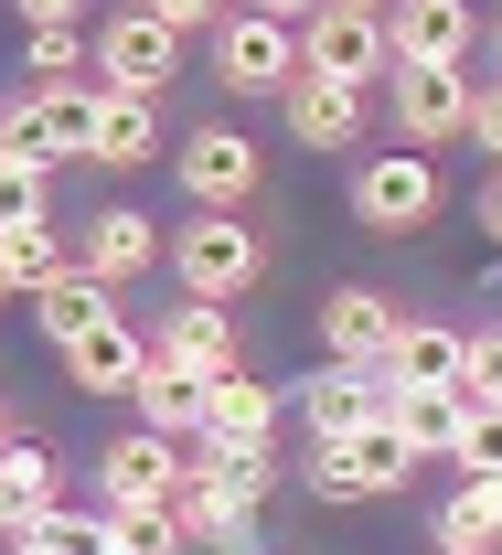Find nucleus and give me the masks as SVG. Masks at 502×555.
Here are the masks:
<instances>
[{"label":"nucleus","mask_w":502,"mask_h":555,"mask_svg":"<svg viewBox=\"0 0 502 555\" xmlns=\"http://www.w3.org/2000/svg\"><path fill=\"white\" fill-rule=\"evenodd\" d=\"M374 406H396V385L385 374H353V363H332V374H310L299 385V416H310V449H343Z\"/></svg>","instance_id":"15"},{"label":"nucleus","mask_w":502,"mask_h":555,"mask_svg":"<svg viewBox=\"0 0 502 555\" xmlns=\"http://www.w3.org/2000/svg\"><path fill=\"white\" fill-rule=\"evenodd\" d=\"M502 545V481H460L438 502V555H492Z\"/></svg>","instance_id":"24"},{"label":"nucleus","mask_w":502,"mask_h":555,"mask_svg":"<svg viewBox=\"0 0 502 555\" xmlns=\"http://www.w3.org/2000/svg\"><path fill=\"white\" fill-rule=\"evenodd\" d=\"M0 299H11V278H0Z\"/></svg>","instance_id":"42"},{"label":"nucleus","mask_w":502,"mask_h":555,"mask_svg":"<svg viewBox=\"0 0 502 555\" xmlns=\"http://www.w3.org/2000/svg\"><path fill=\"white\" fill-rule=\"evenodd\" d=\"M385 43H396V65H460L481 43V11L471 0H396L385 11Z\"/></svg>","instance_id":"11"},{"label":"nucleus","mask_w":502,"mask_h":555,"mask_svg":"<svg viewBox=\"0 0 502 555\" xmlns=\"http://www.w3.org/2000/svg\"><path fill=\"white\" fill-rule=\"evenodd\" d=\"M0 491H11L22 524L65 513V470H54V449H43V438H11V449H0Z\"/></svg>","instance_id":"25"},{"label":"nucleus","mask_w":502,"mask_h":555,"mask_svg":"<svg viewBox=\"0 0 502 555\" xmlns=\"http://www.w3.org/2000/svg\"><path fill=\"white\" fill-rule=\"evenodd\" d=\"M471 139L502 160V86H481V96H471Z\"/></svg>","instance_id":"35"},{"label":"nucleus","mask_w":502,"mask_h":555,"mask_svg":"<svg viewBox=\"0 0 502 555\" xmlns=\"http://www.w3.org/2000/svg\"><path fill=\"white\" fill-rule=\"evenodd\" d=\"M492 43H502V22H492Z\"/></svg>","instance_id":"43"},{"label":"nucleus","mask_w":502,"mask_h":555,"mask_svg":"<svg viewBox=\"0 0 502 555\" xmlns=\"http://www.w3.org/2000/svg\"><path fill=\"white\" fill-rule=\"evenodd\" d=\"M65 268H75V246L54 224H0V278H11V299H43Z\"/></svg>","instance_id":"22"},{"label":"nucleus","mask_w":502,"mask_h":555,"mask_svg":"<svg viewBox=\"0 0 502 555\" xmlns=\"http://www.w3.org/2000/svg\"><path fill=\"white\" fill-rule=\"evenodd\" d=\"M171 278H182V299H246L257 278H268V235L246 224V214H182L171 224Z\"/></svg>","instance_id":"1"},{"label":"nucleus","mask_w":502,"mask_h":555,"mask_svg":"<svg viewBox=\"0 0 502 555\" xmlns=\"http://www.w3.org/2000/svg\"><path fill=\"white\" fill-rule=\"evenodd\" d=\"M11 11H22L33 33H54V22H75V11H86V0H11Z\"/></svg>","instance_id":"36"},{"label":"nucleus","mask_w":502,"mask_h":555,"mask_svg":"<svg viewBox=\"0 0 502 555\" xmlns=\"http://www.w3.org/2000/svg\"><path fill=\"white\" fill-rule=\"evenodd\" d=\"M86 160H96V171H150V160H171V139H160V96H107V86H96Z\"/></svg>","instance_id":"12"},{"label":"nucleus","mask_w":502,"mask_h":555,"mask_svg":"<svg viewBox=\"0 0 502 555\" xmlns=\"http://www.w3.org/2000/svg\"><path fill=\"white\" fill-rule=\"evenodd\" d=\"M310 491H321V502H363V481H353L343 449H310Z\"/></svg>","instance_id":"33"},{"label":"nucleus","mask_w":502,"mask_h":555,"mask_svg":"<svg viewBox=\"0 0 502 555\" xmlns=\"http://www.w3.org/2000/svg\"><path fill=\"white\" fill-rule=\"evenodd\" d=\"M343 460H353L363 502H374V491H396V481H417V449H407V427H396V406H374V416H363L353 438H343Z\"/></svg>","instance_id":"21"},{"label":"nucleus","mask_w":502,"mask_h":555,"mask_svg":"<svg viewBox=\"0 0 502 555\" xmlns=\"http://www.w3.org/2000/svg\"><path fill=\"white\" fill-rule=\"evenodd\" d=\"M11 438H22V427H11V396H0V449H11Z\"/></svg>","instance_id":"41"},{"label":"nucleus","mask_w":502,"mask_h":555,"mask_svg":"<svg viewBox=\"0 0 502 555\" xmlns=\"http://www.w3.org/2000/svg\"><path fill=\"white\" fill-rule=\"evenodd\" d=\"M150 352H160L171 374H193V385H215L224 363H246V352H235V321H224L215 299H182V310H160Z\"/></svg>","instance_id":"13"},{"label":"nucleus","mask_w":502,"mask_h":555,"mask_svg":"<svg viewBox=\"0 0 502 555\" xmlns=\"http://www.w3.org/2000/svg\"><path fill=\"white\" fill-rule=\"evenodd\" d=\"M471 65H396L385 75V107H396V139H417L438 160V139H471Z\"/></svg>","instance_id":"6"},{"label":"nucleus","mask_w":502,"mask_h":555,"mask_svg":"<svg viewBox=\"0 0 502 555\" xmlns=\"http://www.w3.org/2000/svg\"><path fill=\"white\" fill-rule=\"evenodd\" d=\"M171 75H182V33H171L150 0H129V11L96 22V86H107V96H160Z\"/></svg>","instance_id":"3"},{"label":"nucleus","mask_w":502,"mask_h":555,"mask_svg":"<svg viewBox=\"0 0 502 555\" xmlns=\"http://www.w3.org/2000/svg\"><path fill=\"white\" fill-rule=\"evenodd\" d=\"M129 396H140V427H160V438H204V385H193V374H171L160 352L140 363V385H129Z\"/></svg>","instance_id":"23"},{"label":"nucleus","mask_w":502,"mask_h":555,"mask_svg":"<svg viewBox=\"0 0 502 555\" xmlns=\"http://www.w3.org/2000/svg\"><path fill=\"white\" fill-rule=\"evenodd\" d=\"M396 321H407V310H396L385 288H353V278H343V288L321 299V352H332V363H353V374H374L385 343H396Z\"/></svg>","instance_id":"10"},{"label":"nucleus","mask_w":502,"mask_h":555,"mask_svg":"<svg viewBox=\"0 0 502 555\" xmlns=\"http://www.w3.org/2000/svg\"><path fill=\"white\" fill-rule=\"evenodd\" d=\"M204 438L215 449H268L279 438V385H257L246 363H224L215 385H204Z\"/></svg>","instance_id":"16"},{"label":"nucleus","mask_w":502,"mask_h":555,"mask_svg":"<svg viewBox=\"0 0 502 555\" xmlns=\"http://www.w3.org/2000/svg\"><path fill=\"white\" fill-rule=\"evenodd\" d=\"M449 460H460V481H502V406L460 416V449H449Z\"/></svg>","instance_id":"30"},{"label":"nucleus","mask_w":502,"mask_h":555,"mask_svg":"<svg viewBox=\"0 0 502 555\" xmlns=\"http://www.w3.org/2000/svg\"><path fill=\"white\" fill-rule=\"evenodd\" d=\"M86 129H96V86H33V96H11L0 107V150H22V160H86Z\"/></svg>","instance_id":"7"},{"label":"nucleus","mask_w":502,"mask_h":555,"mask_svg":"<svg viewBox=\"0 0 502 555\" xmlns=\"http://www.w3.org/2000/svg\"><path fill=\"white\" fill-rule=\"evenodd\" d=\"M0 224H54V171L0 150Z\"/></svg>","instance_id":"29"},{"label":"nucleus","mask_w":502,"mask_h":555,"mask_svg":"<svg viewBox=\"0 0 502 555\" xmlns=\"http://www.w3.org/2000/svg\"><path fill=\"white\" fill-rule=\"evenodd\" d=\"M11 534H22V513H11V491H0V545H11Z\"/></svg>","instance_id":"39"},{"label":"nucleus","mask_w":502,"mask_h":555,"mask_svg":"<svg viewBox=\"0 0 502 555\" xmlns=\"http://www.w3.org/2000/svg\"><path fill=\"white\" fill-rule=\"evenodd\" d=\"M75 65H86L75 22H54V33H33V75H43V86H75Z\"/></svg>","instance_id":"31"},{"label":"nucleus","mask_w":502,"mask_h":555,"mask_svg":"<svg viewBox=\"0 0 502 555\" xmlns=\"http://www.w3.org/2000/svg\"><path fill=\"white\" fill-rule=\"evenodd\" d=\"M96 481H107V502H171V491H182V460H171L160 427H129V438H107Z\"/></svg>","instance_id":"19"},{"label":"nucleus","mask_w":502,"mask_h":555,"mask_svg":"<svg viewBox=\"0 0 502 555\" xmlns=\"http://www.w3.org/2000/svg\"><path fill=\"white\" fill-rule=\"evenodd\" d=\"M396 396H428V385H460L471 374V332H449V321H396V343L374 363Z\"/></svg>","instance_id":"14"},{"label":"nucleus","mask_w":502,"mask_h":555,"mask_svg":"<svg viewBox=\"0 0 502 555\" xmlns=\"http://www.w3.org/2000/svg\"><path fill=\"white\" fill-rule=\"evenodd\" d=\"M438 214V160L428 150H374L353 171V224L363 235H417Z\"/></svg>","instance_id":"5"},{"label":"nucleus","mask_w":502,"mask_h":555,"mask_svg":"<svg viewBox=\"0 0 502 555\" xmlns=\"http://www.w3.org/2000/svg\"><path fill=\"white\" fill-rule=\"evenodd\" d=\"M171 171H182L193 214H246L257 193H268V150L235 129V118H204L193 139H171Z\"/></svg>","instance_id":"2"},{"label":"nucleus","mask_w":502,"mask_h":555,"mask_svg":"<svg viewBox=\"0 0 502 555\" xmlns=\"http://www.w3.org/2000/svg\"><path fill=\"white\" fill-rule=\"evenodd\" d=\"M140 363H150V343L129 332V310L65 343V374H75V396H129V385H140Z\"/></svg>","instance_id":"17"},{"label":"nucleus","mask_w":502,"mask_h":555,"mask_svg":"<svg viewBox=\"0 0 502 555\" xmlns=\"http://www.w3.org/2000/svg\"><path fill=\"white\" fill-rule=\"evenodd\" d=\"M96 321H118V288H96L86 268H65L54 288H43V299H33V332H43L54 352H65L75 332H96Z\"/></svg>","instance_id":"20"},{"label":"nucleus","mask_w":502,"mask_h":555,"mask_svg":"<svg viewBox=\"0 0 502 555\" xmlns=\"http://www.w3.org/2000/svg\"><path fill=\"white\" fill-rule=\"evenodd\" d=\"M460 416H471V385H428V396H396V427L417 460H449L460 449Z\"/></svg>","instance_id":"26"},{"label":"nucleus","mask_w":502,"mask_h":555,"mask_svg":"<svg viewBox=\"0 0 502 555\" xmlns=\"http://www.w3.org/2000/svg\"><path fill=\"white\" fill-rule=\"evenodd\" d=\"M471 224H481V235H492V246H502V171H492V182H481V204H471Z\"/></svg>","instance_id":"37"},{"label":"nucleus","mask_w":502,"mask_h":555,"mask_svg":"<svg viewBox=\"0 0 502 555\" xmlns=\"http://www.w3.org/2000/svg\"><path fill=\"white\" fill-rule=\"evenodd\" d=\"M299 75H343V86H374L396 75V43H385V11H310L299 22Z\"/></svg>","instance_id":"8"},{"label":"nucleus","mask_w":502,"mask_h":555,"mask_svg":"<svg viewBox=\"0 0 502 555\" xmlns=\"http://www.w3.org/2000/svg\"><path fill=\"white\" fill-rule=\"evenodd\" d=\"M107 555H182V513L171 502H107Z\"/></svg>","instance_id":"27"},{"label":"nucleus","mask_w":502,"mask_h":555,"mask_svg":"<svg viewBox=\"0 0 502 555\" xmlns=\"http://www.w3.org/2000/svg\"><path fill=\"white\" fill-rule=\"evenodd\" d=\"M11 555H107V513H43V524H22L11 534Z\"/></svg>","instance_id":"28"},{"label":"nucleus","mask_w":502,"mask_h":555,"mask_svg":"<svg viewBox=\"0 0 502 555\" xmlns=\"http://www.w3.org/2000/svg\"><path fill=\"white\" fill-rule=\"evenodd\" d=\"M471 406H502V332H471Z\"/></svg>","instance_id":"32"},{"label":"nucleus","mask_w":502,"mask_h":555,"mask_svg":"<svg viewBox=\"0 0 502 555\" xmlns=\"http://www.w3.org/2000/svg\"><path fill=\"white\" fill-rule=\"evenodd\" d=\"M246 11H268V22H310L321 0H246Z\"/></svg>","instance_id":"38"},{"label":"nucleus","mask_w":502,"mask_h":555,"mask_svg":"<svg viewBox=\"0 0 502 555\" xmlns=\"http://www.w3.org/2000/svg\"><path fill=\"white\" fill-rule=\"evenodd\" d=\"M279 107H288V139H299V150H343V139H363V86H343V75H299Z\"/></svg>","instance_id":"18"},{"label":"nucleus","mask_w":502,"mask_h":555,"mask_svg":"<svg viewBox=\"0 0 502 555\" xmlns=\"http://www.w3.org/2000/svg\"><path fill=\"white\" fill-rule=\"evenodd\" d=\"M332 11H396V0H332Z\"/></svg>","instance_id":"40"},{"label":"nucleus","mask_w":502,"mask_h":555,"mask_svg":"<svg viewBox=\"0 0 502 555\" xmlns=\"http://www.w3.org/2000/svg\"><path fill=\"white\" fill-rule=\"evenodd\" d=\"M160 257H171L160 214H140V204H107V214H86V246H75V268L96 278V288H129V278H150Z\"/></svg>","instance_id":"9"},{"label":"nucleus","mask_w":502,"mask_h":555,"mask_svg":"<svg viewBox=\"0 0 502 555\" xmlns=\"http://www.w3.org/2000/svg\"><path fill=\"white\" fill-rule=\"evenodd\" d=\"M215 86L224 96H288V86H299V33L235 0L215 22Z\"/></svg>","instance_id":"4"},{"label":"nucleus","mask_w":502,"mask_h":555,"mask_svg":"<svg viewBox=\"0 0 502 555\" xmlns=\"http://www.w3.org/2000/svg\"><path fill=\"white\" fill-rule=\"evenodd\" d=\"M150 11H160L171 33H215V22H224V11H235V0H150Z\"/></svg>","instance_id":"34"}]
</instances>
